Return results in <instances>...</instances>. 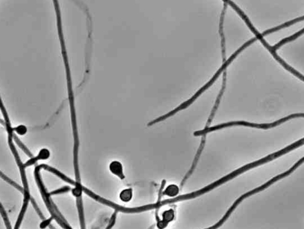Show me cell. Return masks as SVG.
I'll use <instances>...</instances> for the list:
<instances>
[{"label":"cell","instance_id":"obj_1","mask_svg":"<svg viewBox=\"0 0 304 229\" xmlns=\"http://www.w3.org/2000/svg\"><path fill=\"white\" fill-rule=\"evenodd\" d=\"M256 39H257L256 38L252 39L249 40V41H248L247 42H246V43H245V44H244L242 46H241V48H239L238 51H237L235 52V54H233V55H232L230 57V58H229V59L227 61H226V62H224V64H223V65L222 66V67H221V68H220V69L217 71V72L216 73V74L214 76V77H213V78L210 80V81L209 82H208V83H207V84H206L204 86H203V87H202L201 89H200V90H199V91L196 93V94H195L193 96V97H192L190 99H189V100H187V102H185L183 103L182 104H181L180 106H179L178 107H177L176 108H175V109H173V111H172L169 112V113H168V114H164V115H163V116H160V117H158V118L155 119V122L156 123H158V122H161V121H163V120H165L166 119L168 118V117H170V116H172V115L175 114H176V112H178V111H181V110L184 109L185 108H187V107H188L190 105H191V103H193V102H194V100L197 99V97H199V96H200V94L203 93V91H205V90L207 88H208L210 86H211V84H213V83L215 81V80L217 79V78L219 76V75L220 74V73H222L223 70H226V68L227 66H228V65H229V64L231 62V61L235 59V58L237 57V55H238V54H239V53H240V52H241L242 50H243V49H245L246 46H249L250 44H251L252 43H253V42H254Z\"/></svg>","mask_w":304,"mask_h":229},{"label":"cell","instance_id":"obj_2","mask_svg":"<svg viewBox=\"0 0 304 229\" xmlns=\"http://www.w3.org/2000/svg\"><path fill=\"white\" fill-rule=\"evenodd\" d=\"M300 116L303 117L304 116V114H291L290 116H287L286 117L281 119H280V120H277L276 122H274L273 123H267V124H257V123L246 122H244V121L231 122H229V123L220 124L219 125H217V126L210 127V128H205L204 129H203L202 131H197V132H194V135L195 136L204 135L207 132H211V131H215V130H217V129H221V128H225V127L231 126H232V125H243V126H251V127H254V128H257L268 129V128H272V127L276 126L277 125H279L280 123H283V122H285V121H286V120H289L290 119H292V118H294V117H300Z\"/></svg>","mask_w":304,"mask_h":229},{"label":"cell","instance_id":"obj_3","mask_svg":"<svg viewBox=\"0 0 304 229\" xmlns=\"http://www.w3.org/2000/svg\"><path fill=\"white\" fill-rule=\"evenodd\" d=\"M78 3L79 7H80L85 12L87 17V26L88 29V36L87 40L86 46V55H85V73L84 75V78L80 85L77 88V93L81 90L82 87L85 85L87 78L89 75L90 72V58H91V52H92V18L90 15L89 9L87 7L81 2H76Z\"/></svg>","mask_w":304,"mask_h":229},{"label":"cell","instance_id":"obj_4","mask_svg":"<svg viewBox=\"0 0 304 229\" xmlns=\"http://www.w3.org/2000/svg\"><path fill=\"white\" fill-rule=\"evenodd\" d=\"M109 170L115 176L123 180L125 176L123 172L122 164L118 161H113L109 164Z\"/></svg>","mask_w":304,"mask_h":229},{"label":"cell","instance_id":"obj_5","mask_svg":"<svg viewBox=\"0 0 304 229\" xmlns=\"http://www.w3.org/2000/svg\"><path fill=\"white\" fill-rule=\"evenodd\" d=\"M303 32H304V29H302V30H301V32H299L297 33L296 34H295V35H292V36H290V37H289V38H287L284 39L282 40H281L280 42H279L277 44H276V45H274V46H273V47H271L270 49H269V51H270V52H276V49H278V48H279L280 46L283 45V44H285V43H287V42H289V41H292V40H294V39L297 38L299 36L301 35V34H303Z\"/></svg>","mask_w":304,"mask_h":229},{"label":"cell","instance_id":"obj_6","mask_svg":"<svg viewBox=\"0 0 304 229\" xmlns=\"http://www.w3.org/2000/svg\"><path fill=\"white\" fill-rule=\"evenodd\" d=\"M303 18H304V17H301V18H298V19H295V20H292V21H291V22H287V23H284V24H283V25H280V26H277V27H276V28H273V29H269V30H267V31L264 32V33H263L261 35H262V36L263 37L264 36H265V35H268V34H269V33H273V32H275V31H277V30H280V29H282V28H286V27L289 26H291V25H293L294 23H296V22H298V21H300V20H301H301H303Z\"/></svg>","mask_w":304,"mask_h":229},{"label":"cell","instance_id":"obj_7","mask_svg":"<svg viewBox=\"0 0 304 229\" xmlns=\"http://www.w3.org/2000/svg\"><path fill=\"white\" fill-rule=\"evenodd\" d=\"M179 192V188L177 185L175 184H171L167 187L165 191H163L162 195L168 196L169 197H175L178 194Z\"/></svg>","mask_w":304,"mask_h":229},{"label":"cell","instance_id":"obj_8","mask_svg":"<svg viewBox=\"0 0 304 229\" xmlns=\"http://www.w3.org/2000/svg\"><path fill=\"white\" fill-rule=\"evenodd\" d=\"M133 194L132 189H125L120 192V198L122 201L124 202H128L132 199Z\"/></svg>","mask_w":304,"mask_h":229},{"label":"cell","instance_id":"obj_9","mask_svg":"<svg viewBox=\"0 0 304 229\" xmlns=\"http://www.w3.org/2000/svg\"><path fill=\"white\" fill-rule=\"evenodd\" d=\"M50 157V152L48 149H42L37 155L36 157V159L37 160H46Z\"/></svg>","mask_w":304,"mask_h":229},{"label":"cell","instance_id":"obj_10","mask_svg":"<svg viewBox=\"0 0 304 229\" xmlns=\"http://www.w3.org/2000/svg\"><path fill=\"white\" fill-rule=\"evenodd\" d=\"M13 131H15L20 135H23L26 134L28 131V129H27L26 126L23 125H19L18 126H17L14 128H13Z\"/></svg>","mask_w":304,"mask_h":229},{"label":"cell","instance_id":"obj_11","mask_svg":"<svg viewBox=\"0 0 304 229\" xmlns=\"http://www.w3.org/2000/svg\"><path fill=\"white\" fill-rule=\"evenodd\" d=\"M117 211L112 214L111 218V220L109 221V223L108 224V226H107V228L106 229H111L113 227V226L114 225L115 223V220H116V217H117Z\"/></svg>","mask_w":304,"mask_h":229},{"label":"cell","instance_id":"obj_12","mask_svg":"<svg viewBox=\"0 0 304 229\" xmlns=\"http://www.w3.org/2000/svg\"><path fill=\"white\" fill-rule=\"evenodd\" d=\"M70 190V187H64L62 188H60L59 190H57L56 191H54L52 192H51V194H60V193H65V192H67L68 191H69Z\"/></svg>","mask_w":304,"mask_h":229},{"label":"cell","instance_id":"obj_13","mask_svg":"<svg viewBox=\"0 0 304 229\" xmlns=\"http://www.w3.org/2000/svg\"><path fill=\"white\" fill-rule=\"evenodd\" d=\"M51 220H52V218L49 219H47V220H45V221L42 222L40 223V229H43L46 228V227H47V226H48L50 224V223H51Z\"/></svg>","mask_w":304,"mask_h":229}]
</instances>
